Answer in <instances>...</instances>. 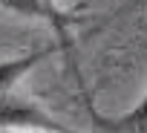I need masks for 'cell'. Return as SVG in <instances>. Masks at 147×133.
<instances>
[{"label": "cell", "mask_w": 147, "mask_h": 133, "mask_svg": "<svg viewBox=\"0 0 147 133\" xmlns=\"http://www.w3.org/2000/svg\"><path fill=\"white\" fill-rule=\"evenodd\" d=\"M55 52V46H43V49H35V52H26V55H18V58H6V61H0V96H6L15 90V84L29 73L35 70V66L49 58Z\"/></svg>", "instance_id": "7a4b0ae2"}, {"label": "cell", "mask_w": 147, "mask_h": 133, "mask_svg": "<svg viewBox=\"0 0 147 133\" xmlns=\"http://www.w3.org/2000/svg\"><path fill=\"white\" fill-rule=\"evenodd\" d=\"M95 124L101 130H110V133H144V124H147V96L138 98V104L127 113V116H118V119H107V116H98L92 110V104H87Z\"/></svg>", "instance_id": "3957f363"}, {"label": "cell", "mask_w": 147, "mask_h": 133, "mask_svg": "<svg viewBox=\"0 0 147 133\" xmlns=\"http://www.w3.org/2000/svg\"><path fill=\"white\" fill-rule=\"evenodd\" d=\"M0 127H35V130H63L58 119H52L35 101L18 98L12 93L0 96Z\"/></svg>", "instance_id": "6da1fadb"}]
</instances>
